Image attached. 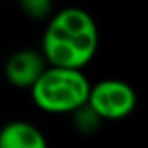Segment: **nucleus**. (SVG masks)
I'll return each mask as SVG.
<instances>
[{
	"label": "nucleus",
	"instance_id": "39448f33",
	"mask_svg": "<svg viewBox=\"0 0 148 148\" xmlns=\"http://www.w3.org/2000/svg\"><path fill=\"white\" fill-rule=\"evenodd\" d=\"M0 148H47V141L34 124L13 120L0 130Z\"/></svg>",
	"mask_w": 148,
	"mask_h": 148
},
{
	"label": "nucleus",
	"instance_id": "423d86ee",
	"mask_svg": "<svg viewBox=\"0 0 148 148\" xmlns=\"http://www.w3.org/2000/svg\"><path fill=\"white\" fill-rule=\"evenodd\" d=\"M71 116H73V124H75V127L81 131V133L90 135V133H94V131L101 126L99 114H98V112H96L88 103L83 105L81 109H77V111L73 112Z\"/></svg>",
	"mask_w": 148,
	"mask_h": 148
},
{
	"label": "nucleus",
	"instance_id": "0eeeda50",
	"mask_svg": "<svg viewBox=\"0 0 148 148\" xmlns=\"http://www.w3.org/2000/svg\"><path fill=\"white\" fill-rule=\"evenodd\" d=\"M23 10L26 11L28 17H34V19H43L51 13V2L47 0H25L21 4Z\"/></svg>",
	"mask_w": 148,
	"mask_h": 148
},
{
	"label": "nucleus",
	"instance_id": "7ed1b4c3",
	"mask_svg": "<svg viewBox=\"0 0 148 148\" xmlns=\"http://www.w3.org/2000/svg\"><path fill=\"white\" fill-rule=\"evenodd\" d=\"M88 105L101 120L126 118L137 107V94L133 86L120 79H105L92 84Z\"/></svg>",
	"mask_w": 148,
	"mask_h": 148
},
{
	"label": "nucleus",
	"instance_id": "f03ea898",
	"mask_svg": "<svg viewBox=\"0 0 148 148\" xmlns=\"http://www.w3.org/2000/svg\"><path fill=\"white\" fill-rule=\"evenodd\" d=\"M92 84L83 71L47 66L32 86V99L41 111L53 114H73L88 103Z\"/></svg>",
	"mask_w": 148,
	"mask_h": 148
},
{
	"label": "nucleus",
	"instance_id": "f257e3e1",
	"mask_svg": "<svg viewBox=\"0 0 148 148\" xmlns=\"http://www.w3.org/2000/svg\"><path fill=\"white\" fill-rule=\"evenodd\" d=\"M99 43L96 21L81 8H66L53 15L41 40V54L53 68L79 69L94 58Z\"/></svg>",
	"mask_w": 148,
	"mask_h": 148
},
{
	"label": "nucleus",
	"instance_id": "20e7f679",
	"mask_svg": "<svg viewBox=\"0 0 148 148\" xmlns=\"http://www.w3.org/2000/svg\"><path fill=\"white\" fill-rule=\"evenodd\" d=\"M45 69H47V60L43 58V54L25 49V51L13 53L8 58L4 73H6V79L13 86L30 88L32 90V86L43 75Z\"/></svg>",
	"mask_w": 148,
	"mask_h": 148
}]
</instances>
